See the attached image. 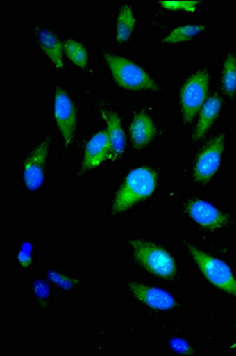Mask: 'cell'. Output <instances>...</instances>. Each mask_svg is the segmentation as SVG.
Here are the masks:
<instances>
[{"mask_svg": "<svg viewBox=\"0 0 236 356\" xmlns=\"http://www.w3.org/2000/svg\"><path fill=\"white\" fill-rule=\"evenodd\" d=\"M43 275L49 280L55 293L63 297H71L85 285V278L71 271L61 264H53L45 267Z\"/></svg>", "mask_w": 236, "mask_h": 356, "instance_id": "cell-22", "label": "cell"}, {"mask_svg": "<svg viewBox=\"0 0 236 356\" xmlns=\"http://www.w3.org/2000/svg\"><path fill=\"white\" fill-rule=\"evenodd\" d=\"M112 163V143L106 127L98 124L85 136L78 146L76 161L74 163V181L90 179L106 169Z\"/></svg>", "mask_w": 236, "mask_h": 356, "instance_id": "cell-13", "label": "cell"}, {"mask_svg": "<svg viewBox=\"0 0 236 356\" xmlns=\"http://www.w3.org/2000/svg\"><path fill=\"white\" fill-rule=\"evenodd\" d=\"M215 86L216 72L212 65H192L180 74L172 92L177 119L183 129H190Z\"/></svg>", "mask_w": 236, "mask_h": 356, "instance_id": "cell-9", "label": "cell"}, {"mask_svg": "<svg viewBox=\"0 0 236 356\" xmlns=\"http://www.w3.org/2000/svg\"><path fill=\"white\" fill-rule=\"evenodd\" d=\"M125 118L128 144L135 154L149 152L169 134L157 106H130L125 110Z\"/></svg>", "mask_w": 236, "mask_h": 356, "instance_id": "cell-10", "label": "cell"}, {"mask_svg": "<svg viewBox=\"0 0 236 356\" xmlns=\"http://www.w3.org/2000/svg\"><path fill=\"white\" fill-rule=\"evenodd\" d=\"M29 38L40 61L53 76H65L70 69L65 61V33L51 19H33L29 24Z\"/></svg>", "mask_w": 236, "mask_h": 356, "instance_id": "cell-12", "label": "cell"}, {"mask_svg": "<svg viewBox=\"0 0 236 356\" xmlns=\"http://www.w3.org/2000/svg\"><path fill=\"white\" fill-rule=\"evenodd\" d=\"M226 352L236 354V320L230 324V341L226 344Z\"/></svg>", "mask_w": 236, "mask_h": 356, "instance_id": "cell-25", "label": "cell"}, {"mask_svg": "<svg viewBox=\"0 0 236 356\" xmlns=\"http://www.w3.org/2000/svg\"><path fill=\"white\" fill-rule=\"evenodd\" d=\"M210 22H192L165 29L152 42L157 48H195L202 44L212 33Z\"/></svg>", "mask_w": 236, "mask_h": 356, "instance_id": "cell-18", "label": "cell"}, {"mask_svg": "<svg viewBox=\"0 0 236 356\" xmlns=\"http://www.w3.org/2000/svg\"><path fill=\"white\" fill-rule=\"evenodd\" d=\"M65 61L69 69L82 77L93 79L98 73V51L86 37L78 33H65Z\"/></svg>", "mask_w": 236, "mask_h": 356, "instance_id": "cell-19", "label": "cell"}, {"mask_svg": "<svg viewBox=\"0 0 236 356\" xmlns=\"http://www.w3.org/2000/svg\"><path fill=\"white\" fill-rule=\"evenodd\" d=\"M56 150V134L50 126L22 147L17 175L19 195L24 199H41L48 191Z\"/></svg>", "mask_w": 236, "mask_h": 356, "instance_id": "cell-7", "label": "cell"}, {"mask_svg": "<svg viewBox=\"0 0 236 356\" xmlns=\"http://www.w3.org/2000/svg\"><path fill=\"white\" fill-rule=\"evenodd\" d=\"M182 219L196 234L204 238H219L236 232V211L207 191L187 188L172 195Z\"/></svg>", "mask_w": 236, "mask_h": 356, "instance_id": "cell-5", "label": "cell"}, {"mask_svg": "<svg viewBox=\"0 0 236 356\" xmlns=\"http://www.w3.org/2000/svg\"><path fill=\"white\" fill-rule=\"evenodd\" d=\"M47 111L50 127L56 134L58 157L65 161L78 150L85 138L83 107L73 88L58 81L49 88Z\"/></svg>", "mask_w": 236, "mask_h": 356, "instance_id": "cell-6", "label": "cell"}, {"mask_svg": "<svg viewBox=\"0 0 236 356\" xmlns=\"http://www.w3.org/2000/svg\"><path fill=\"white\" fill-rule=\"evenodd\" d=\"M179 247L196 278L208 291L236 303V258L230 243L219 238L183 235Z\"/></svg>", "mask_w": 236, "mask_h": 356, "instance_id": "cell-1", "label": "cell"}, {"mask_svg": "<svg viewBox=\"0 0 236 356\" xmlns=\"http://www.w3.org/2000/svg\"><path fill=\"white\" fill-rule=\"evenodd\" d=\"M209 6L205 0H155L149 8L146 24L160 33L184 23L209 21Z\"/></svg>", "mask_w": 236, "mask_h": 356, "instance_id": "cell-14", "label": "cell"}, {"mask_svg": "<svg viewBox=\"0 0 236 356\" xmlns=\"http://www.w3.org/2000/svg\"><path fill=\"white\" fill-rule=\"evenodd\" d=\"M169 348L179 355H196L200 353V347L195 342L182 335H170L167 339Z\"/></svg>", "mask_w": 236, "mask_h": 356, "instance_id": "cell-24", "label": "cell"}, {"mask_svg": "<svg viewBox=\"0 0 236 356\" xmlns=\"http://www.w3.org/2000/svg\"><path fill=\"white\" fill-rule=\"evenodd\" d=\"M99 69L117 93L130 97L165 95L167 85L160 74L143 57L127 55L108 45H99Z\"/></svg>", "mask_w": 236, "mask_h": 356, "instance_id": "cell-3", "label": "cell"}, {"mask_svg": "<svg viewBox=\"0 0 236 356\" xmlns=\"http://www.w3.org/2000/svg\"><path fill=\"white\" fill-rule=\"evenodd\" d=\"M230 134L222 127L196 146L182 165V176L190 188L212 191L228 170Z\"/></svg>", "mask_w": 236, "mask_h": 356, "instance_id": "cell-8", "label": "cell"}, {"mask_svg": "<svg viewBox=\"0 0 236 356\" xmlns=\"http://www.w3.org/2000/svg\"><path fill=\"white\" fill-rule=\"evenodd\" d=\"M127 261L147 278L169 285L184 283V270L178 252L170 241L150 234L127 236L124 241Z\"/></svg>", "mask_w": 236, "mask_h": 356, "instance_id": "cell-4", "label": "cell"}, {"mask_svg": "<svg viewBox=\"0 0 236 356\" xmlns=\"http://www.w3.org/2000/svg\"><path fill=\"white\" fill-rule=\"evenodd\" d=\"M94 114L99 124L106 127L112 143V163H120L130 150L127 138L125 110L115 104L113 99L100 95L93 105Z\"/></svg>", "mask_w": 236, "mask_h": 356, "instance_id": "cell-16", "label": "cell"}, {"mask_svg": "<svg viewBox=\"0 0 236 356\" xmlns=\"http://www.w3.org/2000/svg\"><path fill=\"white\" fill-rule=\"evenodd\" d=\"M216 87L232 104H236V47L219 50V65L215 69Z\"/></svg>", "mask_w": 236, "mask_h": 356, "instance_id": "cell-20", "label": "cell"}, {"mask_svg": "<svg viewBox=\"0 0 236 356\" xmlns=\"http://www.w3.org/2000/svg\"><path fill=\"white\" fill-rule=\"evenodd\" d=\"M164 191V164L157 159H142L127 164L110 188L105 215L122 219L153 206Z\"/></svg>", "mask_w": 236, "mask_h": 356, "instance_id": "cell-2", "label": "cell"}, {"mask_svg": "<svg viewBox=\"0 0 236 356\" xmlns=\"http://www.w3.org/2000/svg\"><path fill=\"white\" fill-rule=\"evenodd\" d=\"M230 106L232 102L215 86L210 97H208L207 102L197 114L195 122H192L189 129L187 145L196 147L224 127Z\"/></svg>", "mask_w": 236, "mask_h": 356, "instance_id": "cell-17", "label": "cell"}, {"mask_svg": "<svg viewBox=\"0 0 236 356\" xmlns=\"http://www.w3.org/2000/svg\"><path fill=\"white\" fill-rule=\"evenodd\" d=\"M38 236L36 234L18 236L11 251V265L21 275H31L38 263Z\"/></svg>", "mask_w": 236, "mask_h": 356, "instance_id": "cell-21", "label": "cell"}, {"mask_svg": "<svg viewBox=\"0 0 236 356\" xmlns=\"http://www.w3.org/2000/svg\"><path fill=\"white\" fill-rule=\"evenodd\" d=\"M28 292L30 300L40 315H48L53 312L55 305V291L51 284L47 280L43 273L42 275H29L28 278Z\"/></svg>", "mask_w": 236, "mask_h": 356, "instance_id": "cell-23", "label": "cell"}, {"mask_svg": "<svg viewBox=\"0 0 236 356\" xmlns=\"http://www.w3.org/2000/svg\"><path fill=\"white\" fill-rule=\"evenodd\" d=\"M144 18L135 1L118 0L115 3L110 23V45L124 51L133 48L143 37Z\"/></svg>", "mask_w": 236, "mask_h": 356, "instance_id": "cell-15", "label": "cell"}, {"mask_svg": "<svg viewBox=\"0 0 236 356\" xmlns=\"http://www.w3.org/2000/svg\"><path fill=\"white\" fill-rule=\"evenodd\" d=\"M124 291L139 308L160 315H174L184 312L185 300L182 296L155 280L127 277L122 282Z\"/></svg>", "mask_w": 236, "mask_h": 356, "instance_id": "cell-11", "label": "cell"}]
</instances>
